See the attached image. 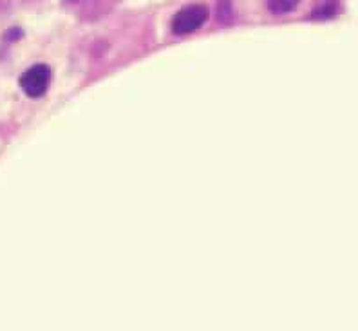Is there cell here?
Returning <instances> with one entry per match:
<instances>
[{
    "instance_id": "1",
    "label": "cell",
    "mask_w": 358,
    "mask_h": 331,
    "mask_svg": "<svg viewBox=\"0 0 358 331\" xmlns=\"http://www.w3.org/2000/svg\"><path fill=\"white\" fill-rule=\"evenodd\" d=\"M208 15V8L205 4L183 6L172 18V31L179 36L190 35V33L205 26Z\"/></svg>"
},
{
    "instance_id": "2",
    "label": "cell",
    "mask_w": 358,
    "mask_h": 331,
    "mask_svg": "<svg viewBox=\"0 0 358 331\" xmlns=\"http://www.w3.org/2000/svg\"><path fill=\"white\" fill-rule=\"evenodd\" d=\"M51 69L45 64H35L31 66L29 69H26L18 80L20 83V89L26 92L29 98H40L44 96L49 89V83H51Z\"/></svg>"
},
{
    "instance_id": "3",
    "label": "cell",
    "mask_w": 358,
    "mask_h": 331,
    "mask_svg": "<svg viewBox=\"0 0 358 331\" xmlns=\"http://www.w3.org/2000/svg\"><path fill=\"white\" fill-rule=\"evenodd\" d=\"M299 2H301V0H266L268 9L275 15L289 13V11H293V9L297 8Z\"/></svg>"
},
{
    "instance_id": "4",
    "label": "cell",
    "mask_w": 358,
    "mask_h": 331,
    "mask_svg": "<svg viewBox=\"0 0 358 331\" xmlns=\"http://www.w3.org/2000/svg\"><path fill=\"white\" fill-rule=\"evenodd\" d=\"M338 0H326L322 6L317 8V11L313 13V18H331L338 13Z\"/></svg>"
}]
</instances>
